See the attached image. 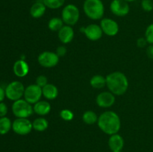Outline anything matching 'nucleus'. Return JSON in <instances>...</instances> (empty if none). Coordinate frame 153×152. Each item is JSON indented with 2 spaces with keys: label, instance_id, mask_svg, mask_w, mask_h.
I'll list each match as a JSON object with an SVG mask.
<instances>
[{
  "label": "nucleus",
  "instance_id": "f257e3e1",
  "mask_svg": "<svg viewBox=\"0 0 153 152\" xmlns=\"http://www.w3.org/2000/svg\"><path fill=\"white\" fill-rule=\"evenodd\" d=\"M97 125L105 134L111 136L118 134L121 128L120 118L115 112L105 111L99 116Z\"/></svg>",
  "mask_w": 153,
  "mask_h": 152
},
{
  "label": "nucleus",
  "instance_id": "f03ea898",
  "mask_svg": "<svg viewBox=\"0 0 153 152\" xmlns=\"http://www.w3.org/2000/svg\"><path fill=\"white\" fill-rule=\"evenodd\" d=\"M106 86L114 95H123L128 88V80L125 74L120 72H114L105 77Z\"/></svg>",
  "mask_w": 153,
  "mask_h": 152
},
{
  "label": "nucleus",
  "instance_id": "7ed1b4c3",
  "mask_svg": "<svg viewBox=\"0 0 153 152\" xmlns=\"http://www.w3.org/2000/svg\"><path fill=\"white\" fill-rule=\"evenodd\" d=\"M83 10L89 19L99 20L104 16L105 5L102 0H85Z\"/></svg>",
  "mask_w": 153,
  "mask_h": 152
},
{
  "label": "nucleus",
  "instance_id": "20e7f679",
  "mask_svg": "<svg viewBox=\"0 0 153 152\" xmlns=\"http://www.w3.org/2000/svg\"><path fill=\"white\" fill-rule=\"evenodd\" d=\"M80 11L79 7L73 4H68L65 5L61 12V19L67 25L73 26L79 20Z\"/></svg>",
  "mask_w": 153,
  "mask_h": 152
},
{
  "label": "nucleus",
  "instance_id": "39448f33",
  "mask_svg": "<svg viewBox=\"0 0 153 152\" xmlns=\"http://www.w3.org/2000/svg\"><path fill=\"white\" fill-rule=\"evenodd\" d=\"M12 112L16 118H28L34 113L33 106L25 99H19L13 101Z\"/></svg>",
  "mask_w": 153,
  "mask_h": 152
},
{
  "label": "nucleus",
  "instance_id": "423d86ee",
  "mask_svg": "<svg viewBox=\"0 0 153 152\" xmlns=\"http://www.w3.org/2000/svg\"><path fill=\"white\" fill-rule=\"evenodd\" d=\"M25 87L23 83L19 80H13L8 83L5 88L6 98L10 101H17L24 95Z\"/></svg>",
  "mask_w": 153,
  "mask_h": 152
},
{
  "label": "nucleus",
  "instance_id": "0eeeda50",
  "mask_svg": "<svg viewBox=\"0 0 153 152\" xmlns=\"http://www.w3.org/2000/svg\"><path fill=\"white\" fill-rule=\"evenodd\" d=\"M32 129V122L28 118H16L12 122V130L19 136L28 135Z\"/></svg>",
  "mask_w": 153,
  "mask_h": 152
},
{
  "label": "nucleus",
  "instance_id": "6e6552de",
  "mask_svg": "<svg viewBox=\"0 0 153 152\" xmlns=\"http://www.w3.org/2000/svg\"><path fill=\"white\" fill-rule=\"evenodd\" d=\"M38 63L44 68H52L59 62V57L55 52L45 51L40 53L37 58Z\"/></svg>",
  "mask_w": 153,
  "mask_h": 152
},
{
  "label": "nucleus",
  "instance_id": "1a4fd4ad",
  "mask_svg": "<svg viewBox=\"0 0 153 152\" xmlns=\"http://www.w3.org/2000/svg\"><path fill=\"white\" fill-rule=\"evenodd\" d=\"M42 95H43L42 88L34 83V84H31L25 87L23 97L24 99L28 103L31 104H34L40 101Z\"/></svg>",
  "mask_w": 153,
  "mask_h": 152
},
{
  "label": "nucleus",
  "instance_id": "9d476101",
  "mask_svg": "<svg viewBox=\"0 0 153 152\" xmlns=\"http://www.w3.org/2000/svg\"><path fill=\"white\" fill-rule=\"evenodd\" d=\"M110 10L114 15L117 16H125L130 11L128 2L124 0H112L110 4Z\"/></svg>",
  "mask_w": 153,
  "mask_h": 152
},
{
  "label": "nucleus",
  "instance_id": "9b49d317",
  "mask_svg": "<svg viewBox=\"0 0 153 152\" xmlns=\"http://www.w3.org/2000/svg\"><path fill=\"white\" fill-rule=\"evenodd\" d=\"M100 27L102 30L103 34L109 37H114L119 32L118 23L110 18H102L100 22Z\"/></svg>",
  "mask_w": 153,
  "mask_h": 152
},
{
  "label": "nucleus",
  "instance_id": "f8f14e48",
  "mask_svg": "<svg viewBox=\"0 0 153 152\" xmlns=\"http://www.w3.org/2000/svg\"><path fill=\"white\" fill-rule=\"evenodd\" d=\"M81 28V31L84 32L87 38L91 41H97L101 39L103 35L101 27L97 24H90L86 27Z\"/></svg>",
  "mask_w": 153,
  "mask_h": 152
},
{
  "label": "nucleus",
  "instance_id": "ddd939ff",
  "mask_svg": "<svg viewBox=\"0 0 153 152\" xmlns=\"http://www.w3.org/2000/svg\"><path fill=\"white\" fill-rule=\"evenodd\" d=\"M115 95L110 91H104L97 96L96 102L102 108H109L115 103Z\"/></svg>",
  "mask_w": 153,
  "mask_h": 152
},
{
  "label": "nucleus",
  "instance_id": "4468645a",
  "mask_svg": "<svg viewBox=\"0 0 153 152\" xmlns=\"http://www.w3.org/2000/svg\"><path fill=\"white\" fill-rule=\"evenodd\" d=\"M108 145L111 152L122 151L125 145V141L122 136L115 134L110 136L108 141Z\"/></svg>",
  "mask_w": 153,
  "mask_h": 152
},
{
  "label": "nucleus",
  "instance_id": "2eb2a0df",
  "mask_svg": "<svg viewBox=\"0 0 153 152\" xmlns=\"http://www.w3.org/2000/svg\"><path fill=\"white\" fill-rule=\"evenodd\" d=\"M74 31L70 25H65L59 30L58 34V39L64 44H68L74 38Z\"/></svg>",
  "mask_w": 153,
  "mask_h": 152
},
{
  "label": "nucleus",
  "instance_id": "dca6fc26",
  "mask_svg": "<svg viewBox=\"0 0 153 152\" xmlns=\"http://www.w3.org/2000/svg\"><path fill=\"white\" fill-rule=\"evenodd\" d=\"M13 71L15 75L18 77H24L29 72V66L26 61L24 60H18L13 64Z\"/></svg>",
  "mask_w": 153,
  "mask_h": 152
},
{
  "label": "nucleus",
  "instance_id": "f3484780",
  "mask_svg": "<svg viewBox=\"0 0 153 152\" xmlns=\"http://www.w3.org/2000/svg\"><path fill=\"white\" fill-rule=\"evenodd\" d=\"M34 113L40 116H44L49 114L51 111V105L47 101H39L33 106Z\"/></svg>",
  "mask_w": 153,
  "mask_h": 152
},
{
  "label": "nucleus",
  "instance_id": "a211bd4d",
  "mask_svg": "<svg viewBox=\"0 0 153 152\" xmlns=\"http://www.w3.org/2000/svg\"><path fill=\"white\" fill-rule=\"evenodd\" d=\"M46 10V7L43 1H36L30 7V14L33 18L38 19L42 17L45 14Z\"/></svg>",
  "mask_w": 153,
  "mask_h": 152
},
{
  "label": "nucleus",
  "instance_id": "6ab92c4d",
  "mask_svg": "<svg viewBox=\"0 0 153 152\" xmlns=\"http://www.w3.org/2000/svg\"><path fill=\"white\" fill-rule=\"evenodd\" d=\"M42 93L45 98L48 100H54L58 97V89L55 85L49 83L42 88Z\"/></svg>",
  "mask_w": 153,
  "mask_h": 152
},
{
  "label": "nucleus",
  "instance_id": "aec40b11",
  "mask_svg": "<svg viewBox=\"0 0 153 152\" xmlns=\"http://www.w3.org/2000/svg\"><path fill=\"white\" fill-rule=\"evenodd\" d=\"M90 84L94 89H102L106 86V78L101 75H96L91 78Z\"/></svg>",
  "mask_w": 153,
  "mask_h": 152
},
{
  "label": "nucleus",
  "instance_id": "412c9836",
  "mask_svg": "<svg viewBox=\"0 0 153 152\" xmlns=\"http://www.w3.org/2000/svg\"><path fill=\"white\" fill-rule=\"evenodd\" d=\"M33 129L38 132H43L49 127V122L43 117H39L34 119L32 122Z\"/></svg>",
  "mask_w": 153,
  "mask_h": 152
},
{
  "label": "nucleus",
  "instance_id": "4be33fe9",
  "mask_svg": "<svg viewBox=\"0 0 153 152\" xmlns=\"http://www.w3.org/2000/svg\"><path fill=\"white\" fill-rule=\"evenodd\" d=\"M99 116L93 110H87L82 115V120L86 125H93L97 122Z\"/></svg>",
  "mask_w": 153,
  "mask_h": 152
},
{
  "label": "nucleus",
  "instance_id": "5701e85b",
  "mask_svg": "<svg viewBox=\"0 0 153 152\" xmlns=\"http://www.w3.org/2000/svg\"><path fill=\"white\" fill-rule=\"evenodd\" d=\"M12 129V122L9 118L0 117V135H5Z\"/></svg>",
  "mask_w": 153,
  "mask_h": 152
},
{
  "label": "nucleus",
  "instance_id": "b1692460",
  "mask_svg": "<svg viewBox=\"0 0 153 152\" xmlns=\"http://www.w3.org/2000/svg\"><path fill=\"white\" fill-rule=\"evenodd\" d=\"M64 21L61 18L53 17L48 22V28L52 31H59V30L64 26Z\"/></svg>",
  "mask_w": 153,
  "mask_h": 152
},
{
  "label": "nucleus",
  "instance_id": "393cba45",
  "mask_svg": "<svg viewBox=\"0 0 153 152\" xmlns=\"http://www.w3.org/2000/svg\"><path fill=\"white\" fill-rule=\"evenodd\" d=\"M66 0H42L43 4L47 8L49 9H58L64 6Z\"/></svg>",
  "mask_w": 153,
  "mask_h": 152
},
{
  "label": "nucleus",
  "instance_id": "a878e982",
  "mask_svg": "<svg viewBox=\"0 0 153 152\" xmlns=\"http://www.w3.org/2000/svg\"><path fill=\"white\" fill-rule=\"evenodd\" d=\"M60 117L66 122H70L74 118V113L69 109H64L60 112Z\"/></svg>",
  "mask_w": 153,
  "mask_h": 152
},
{
  "label": "nucleus",
  "instance_id": "bb28decb",
  "mask_svg": "<svg viewBox=\"0 0 153 152\" xmlns=\"http://www.w3.org/2000/svg\"><path fill=\"white\" fill-rule=\"evenodd\" d=\"M145 38L147 40L148 43L153 45V23L147 26L145 31Z\"/></svg>",
  "mask_w": 153,
  "mask_h": 152
},
{
  "label": "nucleus",
  "instance_id": "cd10ccee",
  "mask_svg": "<svg viewBox=\"0 0 153 152\" xmlns=\"http://www.w3.org/2000/svg\"><path fill=\"white\" fill-rule=\"evenodd\" d=\"M141 7L144 11L151 12L153 10V0H142Z\"/></svg>",
  "mask_w": 153,
  "mask_h": 152
},
{
  "label": "nucleus",
  "instance_id": "c85d7f7f",
  "mask_svg": "<svg viewBox=\"0 0 153 152\" xmlns=\"http://www.w3.org/2000/svg\"><path fill=\"white\" fill-rule=\"evenodd\" d=\"M35 83L37 86H40V87L43 88V86H45L48 83L47 77L45 75H40L37 76V78H36Z\"/></svg>",
  "mask_w": 153,
  "mask_h": 152
},
{
  "label": "nucleus",
  "instance_id": "c756f323",
  "mask_svg": "<svg viewBox=\"0 0 153 152\" xmlns=\"http://www.w3.org/2000/svg\"><path fill=\"white\" fill-rule=\"evenodd\" d=\"M7 111H8V108L5 103L0 102V117H4L7 115Z\"/></svg>",
  "mask_w": 153,
  "mask_h": 152
},
{
  "label": "nucleus",
  "instance_id": "7c9ffc66",
  "mask_svg": "<svg viewBox=\"0 0 153 152\" xmlns=\"http://www.w3.org/2000/svg\"><path fill=\"white\" fill-rule=\"evenodd\" d=\"M55 53L57 54V55H58L59 58H61V57H64V55L67 54V48L64 46H58V47L56 49V52H55Z\"/></svg>",
  "mask_w": 153,
  "mask_h": 152
},
{
  "label": "nucleus",
  "instance_id": "2f4dec72",
  "mask_svg": "<svg viewBox=\"0 0 153 152\" xmlns=\"http://www.w3.org/2000/svg\"><path fill=\"white\" fill-rule=\"evenodd\" d=\"M147 43H148V42L145 37H140V38L137 39V46H138L139 48L146 47V45H147Z\"/></svg>",
  "mask_w": 153,
  "mask_h": 152
},
{
  "label": "nucleus",
  "instance_id": "473e14b6",
  "mask_svg": "<svg viewBox=\"0 0 153 152\" xmlns=\"http://www.w3.org/2000/svg\"><path fill=\"white\" fill-rule=\"evenodd\" d=\"M146 55L148 58H150L151 60H153V45H149L146 48Z\"/></svg>",
  "mask_w": 153,
  "mask_h": 152
},
{
  "label": "nucleus",
  "instance_id": "72a5a7b5",
  "mask_svg": "<svg viewBox=\"0 0 153 152\" xmlns=\"http://www.w3.org/2000/svg\"><path fill=\"white\" fill-rule=\"evenodd\" d=\"M5 97V89H4L1 86H0V102H2Z\"/></svg>",
  "mask_w": 153,
  "mask_h": 152
},
{
  "label": "nucleus",
  "instance_id": "f704fd0d",
  "mask_svg": "<svg viewBox=\"0 0 153 152\" xmlns=\"http://www.w3.org/2000/svg\"><path fill=\"white\" fill-rule=\"evenodd\" d=\"M124 1H127V2H132V1H135V0H124Z\"/></svg>",
  "mask_w": 153,
  "mask_h": 152
},
{
  "label": "nucleus",
  "instance_id": "c9c22d12",
  "mask_svg": "<svg viewBox=\"0 0 153 152\" xmlns=\"http://www.w3.org/2000/svg\"><path fill=\"white\" fill-rule=\"evenodd\" d=\"M118 152H123V151H118Z\"/></svg>",
  "mask_w": 153,
  "mask_h": 152
}]
</instances>
